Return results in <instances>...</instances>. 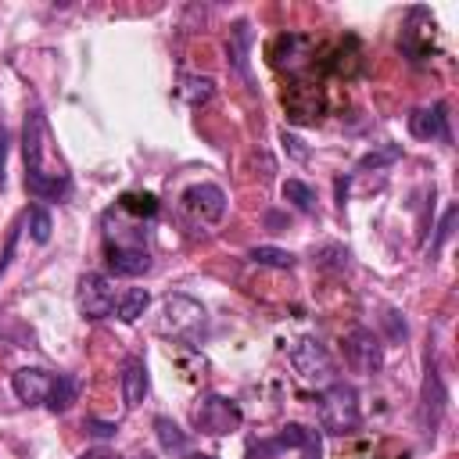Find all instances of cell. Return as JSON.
<instances>
[{
  "label": "cell",
  "mask_w": 459,
  "mask_h": 459,
  "mask_svg": "<svg viewBox=\"0 0 459 459\" xmlns=\"http://www.w3.org/2000/svg\"><path fill=\"white\" fill-rule=\"evenodd\" d=\"M50 387H54V373H47V369H39V366H25V369H14V373H11V391H14V398L25 402V405L47 402Z\"/></svg>",
  "instance_id": "30bf717a"
},
{
  "label": "cell",
  "mask_w": 459,
  "mask_h": 459,
  "mask_svg": "<svg viewBox=\"0 0 459 459\" xmlns=\"http://www.w3.org/2000/svg\"><path fill=\"white\" fill-rule=\"evenodd\" d=\"M273 452H283V448H301L305 452V459H319L323 455V445H319V434L316 430H308V427H301V423H287L273 441Z\"/></svg>",
  "instance_id": "4fadbf2b"
},
{
  "label": "cell",
  "mask_w": 459,
  "mask_h": 459,
  "mask_svg": "<svg viewBox=\"0 0 459 459\" xmlns=\"http://www.w3.org/2000/svg\"><path fill=\"white\" fill-rule=\"evenodd\" d=\"M75 301H79V312L86 316V319H104V316H111L115 312V287H111V280L108 276H100V273H86L82 280H79V294H75Z\"/></svg>",
  "instance_id": "ba28073f"
},
{
  "label": "cell",
  "mask_w": 459,
  "mask_h": 459,
  "mask_svg": "<svg viewBox=\"0 0 459 459\" xmlns=\"http://www.w3.org/2000/svg\"><path fill=\"white\" fill-rule=\"evenodd\" d=\"M283 197H287L298 212H316V194H312L301 179H287V183H283Z\"/></svg>",
  "instance_id": "cb8c5ba5"
},
{
  "label": "cell",
  "mask_w": 459,
  "mask_h": 459,
  "mask_svg": "<svg viewBox=\"0 0 459 459\" xmlns=\"http://www.w3.org/2000/svg\"><path fill=\"white\" fill-rule=\"evenodd\" d=\"M362 412H359V394L351 384H326V391L319 394V423L330 434H351L359 427Z\"/></svg>",
  "instance_id": "7a4b0ae2"
},
{
  "label": "cell",
  "mask_w": 459,
  "mask_h": 459,
  "mask_svg": "<svg viewBox=\"0 0 459 459\" xmlns=\"http://www.w3.org/2000/svg\"><path fill=\"white\" fill-rule=\"evenodd\" d=\"M133 459H154V455H151V452H140V455H133Z\"/></svg>",
  "instance_id": "4dcf8cb0"
},
{
  "label": "cell",
  "mask_w": 459,
  "mask_h": 459,
  "mask_svg": "<svg viewBox=\"0 0 459 459\" xmlns=\"http://www.w3.org/2000/svg\"><path fill=\"white\" fill-rule=\"evenodd\" d=\"M4 165H7V129L0 126V186H4Z\"/></svg>",
  "instance_id": "f546056e"
},
{
  "label": "cell",
  "mask_w": 459,
  "mask_h": 459,
  "mask_svg": "<svg viewBox=\"0 0 459 459\" xmlns=\"http://www.w3.org/2000/svg\"><path fill=\"white\" fill-rule=\"evenodd\" d=\"M154 434H158V441H161V448H165L169 455H183L186 445H190L186 434H183L169 416H158V420H154Z\"/></svg>",
  "instance_id": "e0dca14e"
},
{
  "label": "cell",
  "mask_w": 459,
  "mask_h": 459,
  "mask_svg": "<svg viewBox=\"0 0 459 459\" xmlns=\"http://www.w3.org/2000/svg\"><path fill=\"white\" fill-rule=\"evenodd\" d=\"M344 359H348V366L355 369V373H377L380 366H384V344H380V337L373 333V330H366V326H355L348 337H344Z\"/></svg>",
  "instance_id": "8992f818"
},
{
  "label": "cell",
  "mask_w": 459,
  "mask_h": 459,
  "mask_svg": "<svg viewBox=\"0 0 459 459\" xmlns=\"http://www.w3.org/2000/svg\"><path fill=\"white\" fill-rule=\"evenodd\" d=\"M118 212L151 219V215L158 212V197H154V194H122V197H118Z\"/></svg>",
  "instance_id": "ffe728a7"
},
{
  "label": "cell",
  "mask_w": 459,
  "mask_h": 459,
  "mask_svg": "<svg viewBox=\"0 0 459 459\" xmlns=\"http://www.w3.org/2000/svg\"><path fill=\"white\" fill-rule=\"evenodd\" d=\"M290 366L305 384H333V359L316 337H301L290 348Z\"/></svg>",
  "instance_id": "277c9868"
},
{
  "label": "cell",
  "mask_w": 459,
  "mask_h": 459,
  "mask_svg": "<svg viewBox=\"0 0 459 459\" xmlns=\"http://www.w3.org/2000/svg\"><path fill=\"white\" fill-rule=\"evenodd\" d=\"M79 459H118V455H115V452H111L108 445H97V448H90V452H82Z\"/></svg>",
  "instance_id": "f1b7e54d"
},
{
  "label": "cell",
  "mask_w": 459,
  "mask_h": 459,
  "mask_svg": "<svg viewBox=\"0 0 459 459\" xmlns=\"http://www.w3.org/2000/svg\"><path fill=\"white\" fill-rule=\"evenodd\" d=\"M280 143H283V147H287V151H290V154H294V158H298V161H305V158H308V151H305V147H301V140H298V136H290V133H287V129H283V133H280Z\"/></svg>",
  "instance_id": "4316f807"
},
{
  "label": "cell",
  "mask_w": 459,
  "mask_h": 459,
  "mask_svg": "<svg viewBox=\"0 0 459 459\" xmlns=\"http://www.w3.org/2000/svg\"><path fill=\"white\" fill-rule=\"evenodd\" d=\"M194 423H197L201 434L219 437V434H233V430L244 423V416H240L237 402H230V398H222V394H204L201 405L194 409Z\"/></svg>",
  "instance_id": "5b68a950"
},
{
  "label": "cell",
  "mask_w": 459,
  "mask_h": 459,
  "mask_svg": "<svg viewBox=\"0 0 459 459\" xmlns=\"http://www.w3.org/2000/svg\"><path fill=\"white\" fill-rule=\"evenodd\" d=\"M158 326H161V333L194 341L197 330L204 326V305L194 301L190 294H169L165 305H161V323Z\"/></svg>",
  "instance_id": "3957f363"
},
{
  "label": "cell",
  "mask_w": 459,
  "mask_h": 459,
  "mask_svg": "<svg viewBox=\"0 0 459 459\" xmlns=\"http://www.w3.org/2000/svg\"><path fill=\"white\" fill-rule=\"evenodd\" d=\"M104 262H108V269L115 276H140V273L151 269L147 247H115V244H108L104 247Z\"/></svg>",
  "instance_id": "7c38bea8"
},
{
  "label": "cell",
  "mask_w": 459,
  "mask_h": 459,
  "mask_svg": "<svg viewBox=\"0 0 459 459\" xmlns=\"http://www.w3.org/2000/svg\"><path fill=\"white\" fill-rule=\"evenodd\" d=\"M82 430H86V434H93V437H100V441H108V437H115V434H118V427H115V423H104V420H93V416H86V420H82Z\"/></svg>",
  "instance_id": "484cf974"
},
{
  "label": "cell",
  "mask_w": 459,
  "mask_h": 459,
  "mask_svg": "<svg viewBox=\"0 0 459 459\" xmlns=\"http://www.w3.org/2000/svg\"><path fill=\"white\" fill-rule=\"evenodd\" d=\"M183 208H186L201 226H212V222H219V219L226 215V194H222V186H215V183H194V186H186V194H183Z\"/></svg>",
  "instance_id": "9c48e42d"
},
{
  "label": "cell",
  "mask_w": 459,
  "mask_h": 459,
  "mask_svg": "<svg viewBox=\"0 0 459 459\" xmlns=\"http://www.w3.org/2000/svg\"><path fill=\"white\" fill-rule=\"evenodd\" d=\"M118 384H122V402H126V409L140 405L143 394H147V366H143V359H126V362H122V373H118Z\"/></svg>",
  "instance_id": "5bb4252c"
},
{
  "label": "cell",
  "mask_w": 459,
  "mask_h": 459,
  "mask_svg": "<svg viewBox=\"0 0 459 459\" xmlns=\"http://www.w3.org/2000/svg\"><path fill=\"white\" fill-rule=\"evenodd\" d=\"M147 290H140V287H133V290H126L118 301H115V316L122 319V323H136L140 316H143V308H147Z\"/></svg>",
  "instance_id": "d6986e66"
},
{
  "label": "cell",
  "mask_w": 459,
  "mask_h": 459,
  "mask_svg": "<svg viewBox=\"0 0 459 459\" xmlns=\"http://www.w3.org/2000/svg\"><path fill=\"white\" fill-rule=\"evenodd\" d=\"M25 222V219H22ZM22 222L7 233V244H4V255H0V276H4V269H7V262H11V255H14V240H18V230H22Z\"/></svg>",
  "instance_id": "83f0119b"
},
{
  "label": "cell",
  "mask_w": 459,
  "mask_h": 459,
  "mask_svg": "<svg viewBox=\"0 0 459 459\" xmlns=\"http://www.w3.org/2000/svg\"><path fill=\"white\" fill-rule=\"evenodd\" d=\"M22 151H25V186L32 197L43 201H61L68 194V172L61 161H50L54 143H50V126L43 111H29L25 133H22Z\"/></svg>",
  "instance_id": "6da1fadb"
},
{
  "label": "cell",
  "mask_w": 459,
  "mask_h": 459,
  "mask_svg": "<svg viewBox=\"0 0 459 459\" xmlns=\"http://www.w3.org/2000/svg\"><path fill=\"white\" fill-rule=\"evenodd\" d=\"M212 93H215V82L208 75H183V82H179V97L186 104H194V108L212 100Z\"/></svg>",
  "instance_id": "ac0fdd59"
},
{
  "label": "cell",
  "mask_w": 459,
  "mask_h": 459,
  "mask_svg": "<svg viewBox=\"0 0 459 459\" xmlns=\"http://www.w3.org/2000/svg\"><path fill=\"white\" fill-rule=\"evenodd\" d=\"M25 222H29V230H32V240L36 244H47L50 240V230H54V222H50V212L47 208H29V215H25Z\"/></svg>",
  "instance_id": "d4e9b609"
},
{
  "label": "cell",
  "mask_w": 459,
  "mask_h": 459,
  "mask_svg": "<svg viewBox=\"0 0 459 459\" xmlns=\"http://www.w3.org/2000/svg\"><path fill=\"white\" fill-rule=\"evenodd\" d=\"M190 459H215V455H190Z\"/></svg>",
  "instance_id": "1f68e13d"
},
{
  "label": "cell",
  "mask_w": 459,
  "mask_h": 459,
  "mask_svg": "<svg viewBox=\"0 0 459 459\" xmlns=\"http://www.w3.org/2000/svg\"><path fill=\"white\" fill-rule=\"evenodd\" d=\"M230 43H233V61H237V68L247 75V43H251V25L247 22H237L233 29H230Z\"/></svg>",
  "instance_id": "44dd1931"
},
{
  "label": "cell",
  "mask_w": 459,
  "mask_h": 459,
  "mask_svg": "<svg viewBox=\"0 0 459 459\" xmlns=\"http://www.w3.org/2000/svg\"><path fill=\"white\" fill-rule=\"evenodd\" d=\"M445 387H441V377L434 366H427V380H423V427L434 434V427L441 423V412H445Z\"/></svg>",
  "instance_id": "9a60e30c"
},
{
  "label": "cell",
  "mask_w": 459,
  "mask_h": 459,
  "mask_svg": "<svg viewBox=\"0 0 459 459\" xmlns=\"http://www.w3.org/2000/svg\"><path fill=\"white\" fill-rule=\"evenodd\" d=\"M75 394H79V380H75L72 373H57V377H54V387H50V394H47V409H50V412H65V409L75 402Z\"/></svg>",
  "instance_id": "2e32d148"
},
{
  "label": "cell",
  "mask_w": 459,
  "mask_h": 459,
  "mask_svg": "<svg viewBox=\"0 0 459 459\" xmlns=\"http://www.w3.org/2000/svg\"><path fill=\"white\" fill-rule=\"evenodd\" d=\"M409 133L416 140H452L448 133V115H445V104H434V108H416L409 115Z\"/></svg>",
  "instance_id": "8fae6325"
},
{
  "label": "cell",
  "mask_w": 459,
  "mask_h": 459,
  "mask_svg": "<svg viewBox=\"0 0 459 459\" xmlns=\"http://www.w3.org/2000/svg\"><path fill=\"white\" fill-rule=\"evenodd\" d=\"M251 262H258V265H273V269H290V265H294V255L283 251V247L258 244V247H251Z\"/></svg>",
  "instance_id": "7402d4cb"
},
{
  "label": "cell",
  "mask_w": 459,
  "mask_h": 459,
  "mask_svg": "<svg viewBox=\"0 0 459 459\" xmlns=\"http://www.w3.org/2000/svg\"><path fill=\"white\" fill-rule=\"evenodd\" d=\"M312 54H316V39L305 32H280L269 47V61L276 68H287L290 75H298L312 61Z\"/></svg>",
  "instance_id": "52a82bcc"
},
{
  "label": "cell",
  "mask_w": 459,
  "mask_h": 459,
  "mask_svg": "<svg viewBox=\"0 0 459 459\" xmlns=\"http://www.w3.org/2000/svg\"><path fill=\"white\" fill-rule=\"evenodd\" d=\"M402 158V147L398 143H384L377 151H369L362 161H359V172H369V169H384V165H394Z\"/></svg>",
  "instance_id": "603a6c76"
}]
</instances>
